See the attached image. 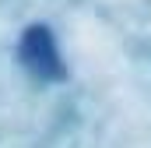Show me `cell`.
Returning a JSON list of instances; mask_svg holds the SVG:
<instances>
[{
    "label": "cell",
    "instance_id": "obj_1",
    "mask_svg": "<svg viewBox=\"0 0 151 148\" xmlns=\"http://www.w3.org/2000/svg\"><path fill=\"white\" fill-rule=\"evenodd\" d=\"M18 53H21V64H25L28 71L42 74V78H60V74H63L56 42H53V36H49V28H42V25H32V28L21 36Z\"/></svg>",
    "mask_w": 151,
    "mask_h": 148
}]
</instances>
